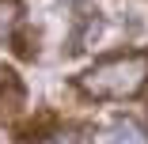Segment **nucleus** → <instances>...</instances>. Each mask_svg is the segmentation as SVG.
I'll return each mask as SVG.
<instances>
[{"label": "nucleus", "mask_w": 148, "mask_h": 144, "mask_svg": "<svg viewBox=\"0 0 148 144\" xmlns=\"http://www.w3.org/2000/svg\"><path fill=\"white\" fill-rule=\"evenodd\" d=\"M80 91L87 99H133L144 91L148 83V53H114V57H103L95 61L87 72L76 76Z\"/></svg>", "instance_id": "obj_1"}, {"label": "nucleus", "mask_w": 148, "mask_h": 144, "mask_svg": "<svg viewBox=\"0 0 148 144\" xmlns=\"http://www.w3.org/2000/svg\"><path fill=\"white\" fill-rule=\"evenodd\" d=\"M23 19V8H19V0H0V42H8L15 34V27Z\"/></svg>", "instance_id": "obj_3"}, {"label": "nucleus", "mask_w": 148, "mask_h": 144, "mask_svg": "<svg viewBox=\"0 0 148 144\" xmlns=\"http://www.w3.org/2000/svg\"><path fill=\"white\" fill-rule=\"evenodd\" d=\"M53 129V114H38V121H27V125H19L15 129V136L23 140V144H34V140H46V133Z\"/></svg>", "instance_id": "obj_4"}, {"label": "nucleus", "mask_w": 148, "mask_h": 144, "mask_svg": "<svg viewBox=\"0 0 148 144\" xmlns=\"http://www.w3.org/2000/svg\"><path fill=\"white\" fill-rule=\"evenodd\" d=\"M91 144H148V129L137 121V118H118L103 121L99 129H91Z\"/></svg>", "instance_id": "obj_2"}]
</instances>
